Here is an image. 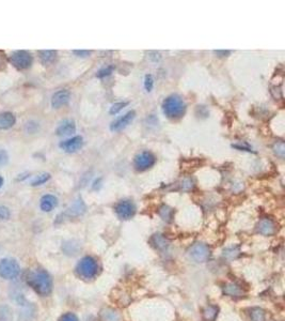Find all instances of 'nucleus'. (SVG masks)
<instances>
[{
    "mask_svg": "<svg viewBox=\"0 0 285 321\" xmlns=\"http://www.w3.org/2000/svg\"><path fill=\"white\" fill-rule=\"evenodd\" d=\"M16 121V118L12 113H2L0 114V130L11 129Z\"/></svg>",
    "mask_w": 285,
    "mask_h": 321,
    "instance_id": "nucleus-17",
    "label": "nucleus"
},
{
    "mask_svg": "<svg viewBox=\"0 0 285 321\" xmlns=\"http://www.w3.org/2000/svg\"><path fill=\"white\" fill-rule=\"evenodd\" d=\"M231 52L230 51H215V54L219 57H226L230 54Z\"/></svg>",
    "mask_w": 285,
    "mask_h": 321,
    "instance_id": "nucleus-36",
    "label": "nucleus"
},
{
    "mask_svg": "<svg viewBox=\"0 0 285 321\" xmlns=\"http://www.w3.org/2000/svg\"><path fill=\"white\" fill-rule=\"evenodd\" d=\"M273 151L278 156H280L281 158L284 157V153H285V148H284V143L282 140H279L276 144L273 145Z\"/></svg>",
    "mask_w": 285,
    "mask_h": 321,
    "instance_id": "nucleus-28",
    "label": "nucleus"
},
{
    "mask_svg": "<svg viewBox=\"0 0 285 321\" xmlns=\"http://www.w3.org/2000/svg\"><path fill=\"white\" fill-rule=\"evenodd\" d=\"M10 62L18 70H26L31 67L33 62V58L29 52L26 51H17L14 52L10 57Z\"/></svg>",
    "mask_w": 285,
    "mask_h": 321,
    "instance_id": "nucleus-6",
    "label": "nucleus"
},
{
    "mask_svg": "<svg viewBox=\"0 0 285 321\" xmlns=\"http://www.w3.org/2000/svg\"><path fill=\"white\" fill-rule=\"evenodd\" d=\"M127 105H128V102H118V103H115L113 106L110 107L109 114L113 115V116H116L117 114H119L121 112L122 109L125 108Z\"/></svg>",
    "mask_w": 285,
    "mask_h": 321,
    "instance_id": "nucleus-27",
    "label": "nucleus"
},
{
    "mask_svg": "<svg viewBox=\"0 0 285 321\" xmlns=\"http://www.w3.org/2000/svg\"><path fill=\"white\" fill-rule=\"evenodd\" d=\"M27 283L40 296H48L52 293L53 282L45 270L37 269L29 272Z\"/></svg>",
    "mask_w": 285,
    "mask_h": 321,
    "instance_id": "nucleus-1",
    "label": "nucleus"
},
{
    "mask_svg": "<svg viewBox=\"0 0 285 321\" xmlns=\"http://www.w3.org/2000/svg\"><path fill=\"white\" fill-rule=\"evenodd\" d=\"M76 132V124L70 119H65L61 121L56 130V134L58 136H70Z\"/></svg>",
    "mask_w": 285,
    "mask_h": 321,
    "instance_id": "nucleus-12",
    "label": "nucleus"
},
{
    "mask_svg": "<svg viewBox=\"0 0 285 321\" xmlns=\"http://www.w3.org/2000/svg\"><path fill=\"white\" fill-rule=\"evenodd\" d=\"M100 317L103 321H120V316L119 314L114 309L106 308L104 310H101Z\"/></svg>",
    "mask_w": 285,
    "mask_h": 321,
    "instance_id": "nucleus-20",
    "label": "nucleus"
},
{
    "mask_svg": "<svg viewBox=\"0 0 285 321\" xmlns=\"http://www.w3.org/2000/svg\"><path fill=\"white\" fill-rule=\"evenodd\" d=\"M240 255V249L239 246H230L223 250V257L227 260H234L236 259Z\"/></svg>",
    "mask_w": 285,
    "mask_h": 321,
    "instance_id": "nucleus-21",
    "label": "nucleus"
},
{
    "mask_svg": "<svg viewBox=\"0 0 285 321\" xmlns=\"http://www.w3.org/2000/svg\"><path fill=\"white\" fill-rule=\"evenodd\" d=\"M49 179H50V175H49L48 173L40 174V175L35 176V177L31 180V182H30V184H31L32 186H39V185H42V184L46 183Z\"/></svg>",
    "mask_w": 285,
    "mask_h": 321,
    "instance_id": "nucleus-24",
    "label": "nucleus"
},
{
    "mask_svg": "<svg viewBox=\"0 0 285 321\" xmlns=\"http://www.w3.org/2000/svg\"><path fill=\"white\" fill-rule=\"evenodd\" d=\"M223 294L232 298H241L245 295L242 288L235 283H228L223 287Z\"/></svg>",
    "mask_w": 285,
    "mask_h": 321,
    "instance_id": "nucleus-15",
    "label": "nucleus"
},
{
    "mask_svg": "<svg viewBox=\"0 0 285 321\" xmlns=\"http://www.w3.org/2000/svg\"><path fill=\"white\" fill-rule=\"evenodd\" d=\"M77 273L80 277L85 279L94 278L98 272V265L97 262L93 257H84L77 265Z\"/></svg>",
    "mask_w": 285,
    "mask_h": 321,
    "instance_id": "nucleus-3",
    "label": "nucleus"
},
{
    "mask_svg": "<svg viewBox=\"0 0 285 321\" xmlns=\"http://www.w3.org/2000/svg\"><path fill=\"white\" fill-rule=\"evenodd\" d=\"M57 205H58V199L56 196L52 194L44 195L42 198H41L40 207L44 212H50L52 210H54L57 207Z\"/></svg>",
    "mask_w": 285,
    "mask_h": 321,
    "instance_id": "nucleus-14",
    "label": "nucleus"
},
{
    "mask_svg": "<svg viewBox=\"0 0 285 321\" xmlns=\"http://www.w3.org/2000/svg\"><path fill=\"white\" fill-rule=\"evenodd\" d=\"M84 146V138L81 136H74L72 138H68L60 143L59 147L67 153H74L78 150H80Z\"/></svg>",
    "mask_w": 285,
    "mask_h": 321,
    "instance_id": "nucleus-10",
    "label": "nucleus"
},
{
    "mask_svg": "<svg viewBox=\"0 0 285 321\" xmlns=\"http://www.w3.org/2000/svg\"><path fill=\"white\" fill-rule=\"evenodd\" d=\"M145 88L148 92H151L154 88V78L151 74H147L145 77Z\"/></svg>",
    "mask_w": 285,
    "mask_h": 321,
    "instance_id": "nucleus-29",
    "label": "nucleus"
},
{
    "mask_svg": "<svg viewBox=\"0 0 285 321\" xmlns=\"http://www.w3.org/2000/svg\"><path fill=\"white\" fill-rule=\"evenodd\" d=\"M192 186H193V184H192L191 179L186 178V179L183 180V184H182V188H183V189H184V190H189L190 188H192Z\"/></svg>",
    "mask_w": 285,
    "mask_h": 321,
    "instance_id": "nucleus-32",
    "label": "nucleus"
},
{
    "mask_svg": "<svg viewBox=\"0 0 285 321\" xmlns=\"http://www.w3.org/2000/svg\"><path fill=\"white\" fill-rule=\"evenodd\" d=\"M151 244L158 250H165L169 247V240L160 234H155L150 240Z\"/></svg>",
    "mask_w": 285,
    "mask_h": 321,
    "instance_id": "nucleus-16",
    "label": "nucleus"
},
{
    "mask_svg": "<svg viewBox=\"0 0 285 321\" xmlns=\"http://www.w3.org/2000/svg\"><path fill=\"white\" fill-rule=\"evenodd\" d=\"M232 147L233 148H236V149H238V150H243V151H248V152H251L252 150L249 148V147H241V146H239V145H232Z\"/></svg>",
    "mask_w": 285,
    "mask_h": 321,
    "instance_id": "nucleus-35",
    "label": "nucleus"
},
{
    "mask_svg": "<svg viewBox=\"0 0 285 321\" xmlns=\"http://www.w3.org/2000/svg\"><path fill=\"white\" fill-rule=\"evenodd\" d=\"M159 215L162 219L169 223V222H171V219L173 217V210L168 206H162L159 209Z\"/></svg>",
    "mask_w": 285,
    "mask_h": 321,
    "instance_id": "nucleus-25",
    "label": "nucleus"
},
{
    "mask_svg": "<svg viewBox=\"0 0 285 321\" xmlns=\"http://www.w3.org/2000/svg\"><path fill=\"white\" fill-rule=\"evenodd\" d=\"M156 163V157L150 151H142L135 156L134 166L138 172H145L152 168Z\"/></svg>",
    "mask_w": 285,
    "mask_h": 321,
    "instance_id": "nucleus-7",
    "label": "nucleus"
},
{
    "mask_svg": "<svg viewBox=\"0 0 285 321\" xmlns=\"http://www.w3.org/2000/svg\"><path fill=\"white\" fill-rule=\"evenodd\" d=\"M217 315H218V307L215 305L206 306L204 312H203V316H204V319L206 321H215Z\"/></svg>",
    "mask_w": 285,
    "mask_h": 321,
    "instance_id": "nucleus-22",
    "label": "nucleus"
},
{
    "mask_svg": "<svg viewBox=\"0 0 285 321\" xmlns=\"http://www.w3.org/2000/svg\"><path fill=\"white\" fill-rule=\"evenodd\" d=\"M4 182H5V181H4V178H3L2 176H0V188H2V187H3V185H4Z\"/></svg>",
    "mask_w": 285,
    "mask_h": 321,
    "instance_id": "nucleus-37",
    "label": "nucleus"
},
{
    "mask_svg": "<svg viewBox=\"0 0 285 321\" xmlns=\"http://www.w3.org/2000/svg\"><path fill=\"white\" fill-rule=\"evenodd\" d=\"M20 268L13 258H5L0 262V276L6 279H13L19 275Z\"/></svg>",
    "mask_w": 285,
    "mask_h": 321,
    "instance_id": "nucleus-4",
    "label": "nucleus"
},
{
    "mask_svg": "<svg viewBox=\"0 0 285 321\" xmlns=\"http://www.w3.org/2000/svg\"><path fill=\"white\" fill-rule=\"evenodd\" d=\"M10 217V210L5 207L0 206V220H7Z\"/></svg>",
    "mask_w": 285,
    "mask_h": 321,
    "instance_id": "nucleus-30",
    "label": "nucleus"
},
{
    "mask_svg": "<svg viewBox=\"0 0 285 321\" xmlns=\"http://www.w3.org/2000/svg\"><path fill=\"white\" fill-rule=\"evenodd\" d=\"M189 256L197 263H206L210 258V248L204 243H195L189 248Z\"/></svg>",
    "mask_w": 285,
    "mask_h": 321,
    "instance_id": "nucleus-5",
    "label": "nucleus"
},
{
    "mask_svg": "<svg viewBox=\"0 0 285 321\" xmlns=\"http://www.w3.org/2000/svg\"><path fill=\"white\" fill-rule=\"evenodd\" d=\"M115 211L121 219H129L136 213V206L130 200H121L117 204Z\"/></svg>",
    "mask_w": 285,
    "mask_h": 321,
    "instance_id": "nucleus-8",
    "label": "nucleus"
},
{
    "mask_svg": "<svg viewBox=\"0 0 285 321\" xmlns=\"http://www.w3.org/2000/svg\"><path fill=\"white\" fill-rule=\"evenodd\" d=\"M135 117H136L135 110H129V112H127L123 116H121L118 119H116L114 122H111L110 131L111 132H120V131H122V130L126 129L131 122L134 121Z\"/></svg>",
    "mask_w": 285,
    "mask_h": 321,
    "instance_id": "nucleus-9",
    "label": "nucleus"
},
{
    "mask_svg": "<svg viewBox=\"0 0 285 321\" xmlns=\"http://www.w3.org/2000/svg\"><path fill=\"white\" fill-rule=\"evenodd\" d=\"M186 103L177 94H171L167 97L162 102V113L168 119L177 120L181 119L186 113Z\"/></svg>",
    "mask_w": 285,
    "mask_h": 321,
    "instance_id": "nucleus-2",
    "label": "nucleus"
},
{
    "mask_svg": "<svg viewBox=\"0 0 285 321\" xmlns=\"http://www.w3.org/2000/svg\"><path fill=\"white\" fill-rule=\"evenodd\" d=\"M85 211H86V205L83 202V199L78 198L76 202L68 209L67 214L69 216H79L81 214H84Z\"/></svg>",
    "mask_w": 285,
    "mask_h": 321,
    "instance_id": "nucleus-18",
    "label": "nucleus"
},
{
    "mask_svg": "<svg viewBox=\"0 0 285 321\" xmlns=\"http://www.w3.org/2000/svg\"><path fill=\"white\" fill-rule=\"evenodd\" d=\"M59 321H79V320L76 317V315H74L72 313H66V314L61 316Z\"/></svg>",
    "mask_w": 285,
    "mask_h": 321,
    "instance_id": "nucleus-31",
    "label": "nucleus"
},
{
    "mask_svg": "<svg viewBox=\"0 0 285 321\" xmlns=\"http://www.w3.org/2000/svg\"><path fill=\"white\" fill-rule=\"evenodd\" d=\"M251 321H265V312L260 307H254L250 310Z\"/></svg>",
    "mask_w": 285,
    "mask_h": 321,
    "instance_id": "nucleus-23",
    "label": "nucleus"
},
{
    "mask_svg": "<svg viewBox=\"0 0 285 321\" xmlns=\"http://www.w3.org/2000/svg\"><path fill=\"white\" fill-rule=\"evenodd\" d=\"M258 233L263 236H272L276 233V224L270 218H263L258 224Z\"/></svg>",
    "mask_w": 285,
    "mask_h": 321,
    "instance_id": "nucleus-13",
    "label": "nucleus"
},
{
    "mask_svg": "<svg viewBox=\"0 0 285 321\" xmlns=\"http://www.w3.org/2000/svg\"><path fill=\"white\" fill-rule=\"evenodd\" d=\"M8 154L6 151H0V165H5L8 162Z\"/></svg>",
    "mask_w": 285,
    "mask_h": 321,
    "instance_id": "nucleus-34",
    "label": "nucleus"
},
{
    "mask_svg": "<svg viewBox=\"0 0 285 321\" xmlns=\"http://www.w3.org/2000/svg\"><path fill=\"white\" fill-rule=\"evenodd\" d=\"M70 99V92L66 89L59 90L52 97V106L56 109L65 106Z\"/></svg>",
    "mask_w": 285,
    "mask_h": 321,
    "instance_id": "nucleus-11",
    "label": "nucleus"
},
{
    "mask_svg": "<svg viewBox=\"0 0 285 321\" xmlns=\"http://www.w3.org/2000/svg\"><path fill=\"white\" fill-rule=\"evenodd\" d=\"M114 70H115V67H114V66H107V67L101 68V69L99 70V71L96 73V77H97V78H105V77H107V76L113 74Z\"/></svg>",
    "mask_w": 285,
    "mask_h": 321,
    "instance_id": "nucleus-26",
    "label": "nucleus"
},
{
    "mask_svg": "<svg viewBox=\"0 0 285 321\" xmlns=\"http://www.w3.org/2000/svg\"><path fill=\"white\" fill-rule=\"evenodd\" d=\"M73 54L78 56V57H89L91 54H92V52L91 51H73Z\"/></svg>",
    "mask_w": 285,
    "mask_h": 321,
    "instance_id": "nucleus-33",
    "label": "nucleus"
},
{
    "mask_svg": "<svg viewBox=\"0 0 285 321\" xmlns=\"http://www.w3.org/2000/svg\"><path fill=\"white\" fill-rule=\"evenodd\" d=\"M39 57L41 62L43 65H52L56 58H57V52L56 51H40Z\"/></svg>",
    "mask_w": 285,
    "mask_h": 321,
    "instance_id": "nucleus-19",
    "label": "nucleus"
}]
</instances>
